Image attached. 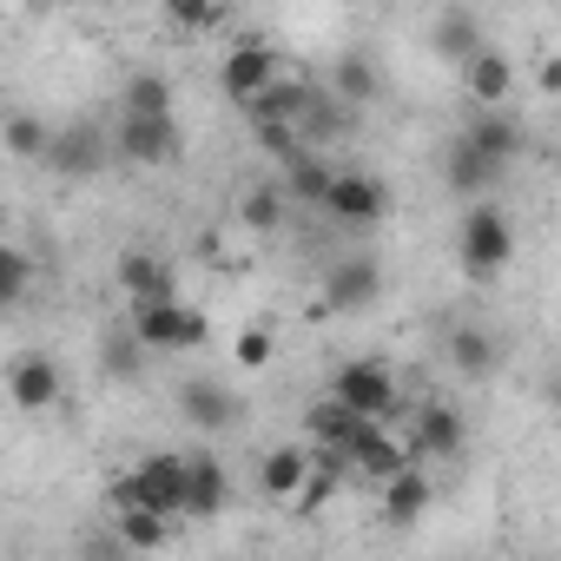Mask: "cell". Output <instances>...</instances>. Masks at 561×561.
I'll use <instances>...</instances> for the list:
<instances>
[{
  "label": "cell",
  "mask_w": 561,
  "mask_h": 561,
  "mask_svg": "<svg viewBox=\"0 0 561 561\" xmlns=\"http://www.w3.org/2000/svg\"><path fill=\"white\" fill-rule=\"evenodd\" d=\"M185 482H192V456L152 449V456H139V462L113 482V515H119V508H152V515L179 522V515H185Z\"/></svg>",
  "instance_id": "6da1fadb"
},
{
  "label": "cell",
  "mask_w": 561,
  "mask_h": 561,
  "mask_svg": "<svg viewBox=\"0 0 561 561\" xmlns=\"http://www.w3.org/2000/svg\"><path fill=\"white\" fill-rule=\"evenodd\" d=\"M515 257V231L495 205H469L462 225H456V264L462 277H476V285H489V277H502Z\"/></svg>",
  "instance_id": "7a4b0ae2"
},
{
  "label": "cell",
  "mask_w": 561,
  "mask_h": 561,
  "mask_svg": "<svg viewBox=\"0 0 561 561\" xmlns=\"http://www.w3.org/2000/svg\"><path fill=\"white\" fill-rule=\"evenodd\" d=\"M331 397H337L351 416L383 423V416L397 410V370L377 364V357H344V364L331 370Z\"/></svg>",
  "instance_id": "3957f363"
},
{
  "label": "cell",
  "mask_w": 561,
  "mask_h": 561,
  "mask_svg": "<svg viewBox=\"0 0 561 561\" xmlns=\"http://www.w3.org/2000/svg\"><path fill=\"white\" fill-rule=\"evenodd\" d=\"M126 324H133L139 344L159 351V357H172V351H198V344L211 337V318H205L198 305H185V298H172V305H146V311H133Z\"/></svg>",
  "instance_id": "277c9868"
},
{
  "label": "cell",
  "mask_w": 561,
  "mask_h": 561,
  "mask_svg": "<svg viewBox=\"0 0 561 561\" xmlns=\"http://www.w3.org/2000/svg\"><path fill=\"white\" fill-rule=\"evenodd\" d=\"M277 80H285V73H277V47H271V41H238V47L218 60V93L238 100V106H257Z\"/></svg>",
  "instance_id": "5b68a950"
},
{
  "label": "cell",
  "mask_w": 561,
  "mask_h": 561,
  "mask_svg": "<svg viewBox=\"0 0 561 561\" xmlns=\"http://www.w3.org/2000/svg\"><path fill=\"white\" fill-rule=\"evenodd\" d=\"M390 205H397V198H390V179H377V172H337V185H331V198H324L331 225H344V231L383 225Z\"/></svg>",
  "instance_id": "8992f818"
},
{
  "label": "cell",
  "mask_w": 561,
  "mask_h": 561,
  "mask_svg": "<svg viewBox=\"0 0 561 561\" xmlns=\"http://www.w3.org/2000/svg\"><path fill=\"white\" fill-rule=\"evenodd\" d=\"M410 462H449V456H462L469 449V423H462V410L456 403H416V416H410Z\"/></svg>",
  "instance_id": "52a82bcc"
},
{
  "label": "cell",
  "mask_w": 561,
  "mask_h": 561,
  "mask_svg": "<svg viewBox=\"0 0 561 561\" xmlns=\"http://www.w3.org/2000/svg\"><path fill=\"white\" fill-rule=\"evenodd\" d=\"M383 298V264L370 257V251H351V257H337L331 271H324V311H370Z\"/></svg>",
  "instance_id": "ba28073f"
},
{
  "label": "cell",
  "mask_w": 561,
  "mask_h": 561,
  "mask_svg": "<svg viewBox=\"0 0 561 561\" xmlns=\"http://www.w3.org/2000/svg\"><path fill=\"white\" fill-rule=\"evenodd\" d=\"M106 152H113V133L100 119H73V126H54L47 165L60 179H93V172H106Z\"/></svg>",
  "instance_id": "9c48e42d"
},
{
  "label": "cell",
  "mask_w": 561,
  "mask_h": 561,
  "mask_svg": "<svg viewBox=\"0 0 561 561\" xmlns=\"http://www.w3.org/2000/svg\"><path fill=\"white\" fill-rule=\"evenodd\" d=\"M113 152H119L126 165H172V159L185 152V139H179V119H133V113H119Z\"/></svg>",
  "instance_id": "30bf717a"
},
{
  "label": "cell",
  "mask_w": 561,
  "mask_h": 561,
  "mask_svg": "<svg viewBox=\"0 0 561 561\" xmlns=\"http://www.w3.org/2000/svg\"><path fill=\"white\" fill-rule=\"evenodd\" d=\"M179 416L192 423V430H205V436H225V430H238V416H244V403L231 397V383H218V377H185L179 383Z\"/></svg>",
  "instance_id": "8fae6325"
},
{
  "label": "cell",
  "mask_w": 561,
  "mask_h": 561,
  "mask_svg": "<svg viewBox=\"0 0 561 561\" xmlns=\"http://www.w3.org/2000/svg\"><path fill=\"white\" fill-rule=\"evenodd\" d=\"M113 277H119V291H126V305H133V311H146V305H172V298H179V285H172V264H165L159 251H146V244L119 251Z\"/></svg>",
  "instance_id": "7c38bea8"
},
{
  "label": "cell",
  "mask_w": 561,
  "mask_h": 561,
  "mask_svg": "<svg viewBox=\"0 0 561 561\" xmlns=\"http://www.w3.org/2000/svg\"><path fill=\"white\" fill-rule=\"evenodd\" d=\"M456 139H462L469 152H482L489 165H502V172H508V165L522 159V146H528L522 119H515V113H502V106H495V113H482V106H476V113L462 119V133H456Z\"/></svg>",
  "instance_id": "4fadbf2b"
},
{
  "label": "cell",
  "mask_w": 561,
  "mask_h": 561,
  "mask_svg": "<svg viewBox=\"0 0 561 561\" xmlns=\"http://www.w3.org/2000/svg\"><path fill=\"white\" fill-rule=\"evenodd\" d=\"M344 469H351V476H370V482L383 489V482H397V476L410 469V443L390 436L383 423H364V436L344 449Z\"/></svg>",
  "instance_id": "5bb4252c"
},
{
  "label": "cell",
  "mask_w": 561,
  "mask_h": 561,
  "mask_svg": "<svg viewBox=\"0 0 561 561\" xmlns=\"http://www.w3.org/2000/svg\"><path fill=\"white\" fill-rule=\"evenodd\" d=\"M482 47H489V27H482L476 8H443V14H430V54H436V60L469 67Z\"/></svg>",
  "instance_id": "9a60e30c"
},
{
  "label": "cell",
  "mask_w": 561,
  "mask_h": 561,
  "mask_svg": "<svg viewBox=\"0 0 561 561\" xmlns=\"http://www.w3.org/2000/svg\"><path fill=\"white\" fill-rule=\"evenodd\" d=\"M8 397H14V410H54L60 403V364L47 357V351H21L14 364H8Z\"/></svg>",
  "instance_id": "2e32d148"
},
{
  "label": "cell",
  "mask_w": 561,
  "mask_h": 561,
  "mask_svg": "<svg viewBox=\"0 0 561 561\" xmlns=\"http://www.w3.org/2000/svg\"><path fill=\"white\" fill-rule=\"evenodd\" d=\"M443 185L462 198V205H495V185H502V165H489L482 152H469L462 139H449L443 152Z\"/></svg>",
  "instance_id": "e0dca14e"
},
{
  "label": "cell",
  "mask_w": 561,
  "mask_h": 561,
  "mask_svg": "<svg viewBox=\"0 0 561 561\" xmlns=\"http://www.w3.org/2000/svg\"><path fill=\"white\" fill-rule=\"evenodd\" d=\"M311 469H318V456H311V449H298V443H285V449H264L257 482H264V495H271V502H298V495H305V482H311Z\"/></svg>",
  "instance_id": "ac0fdd59"
},
{
  "label": "cell",
  "mask_w": 561,
  "mask_h": 561,
  "mask_svg": "<svg viewBox=\"0 0 561 561\" xmlns=\"http://www.w3.org/2000/svg\"><path fill=\"white\" fill-rule=\"evenodd\" d=\"M430 502H436V482L423 476V462H410L397 482H383V522L390 528H416L430 515Z\"/></svg>",
  "instance_id": "d6986e66"
},
{
  "label": "cell",
  "mask_w": 561,
  "mask_h": 561,
  "mask_svg": "<svg viewBox=\"0 0 561 561\" xmlns=\"http://www.w3.org/2000/svg\"><path fill=\"white\" fill-rule=\"evenodd\" d=\"M449 370L469 377V383H482V377L502 370V344H495L482 324H456V331H449Z\"/></svg>",
  "instance_id": "ffe728a7"
},
{
  "label": "cell",
  "mask_w": 561,
  "mask_h": 561,
  "mask_svg": "<svg viewBox=\"0 0 561 561\" xmlns=\"http://www.w3.org/2000/svg\"><path fill=\"white\" fill-rule=\"evenodd\" d=\"M331 93L357 113V106H370L377 93H383V73H377V60L364 54V47H344L337 54V67H331Z\"/></svg>",
  "instance_id": "44dd1931"
},
{
  "label": "cell",
  "mask_w": 561,
  "mask_h": 561,
  "mask_svg": "<svg viewBox=\"0 0 561 561\" xmlns=\"http://www.w3.org/2000/svg\"><path fill=\"white\" fill-rule=\"evenodd\" d=\"M462 87H469V100L482 106V113H495L508 93H515V67H508V54H495V47H482L469 67H462Z\"/></svg>",
  "instance_id": "7402d4cb"
},
{
  "label": "cell",
  "mask_w": 561,
  "mask_h": 561,
  "mask_svg": "<svg viewBox=\"0 0 561 561\" xmlns=\"http://www.w3.org/2000/svg\"><path fill=\"white\" fill-rule=\"evenodd\" d=\"M305 436L318 443V449H331V456H344L357 436H364V416H351L337 397H318L311 410H305Z\"/></svg>",
  "instance_id": "603a6c76"
},
{
  "label": "cell",
  "mask_w": 561,
  "mask_h": 561,
  "mask_svg": "<svg viewBox=\"0 0 561 561\" xmlns=\"http://www.w3.org/2000/svg\"><path fill=\"white\" fill-rule=\"evenodd\" d=\"M225 502H231V476H225V462H218V456H192L185 515H192V522H211V515H225Z\"/></svg>",
  "instance_id": "cb8c5ba5"
},
{
  "label": "cell",
  "mask_w": 561,
  "mask_h": 561,
  "mask_svg": "<svg viewBox=\"0 0 561 561\" xmlns=\"http://www.w3.org/2000/svg\"><path fill=\"white\" fill-rule=\"evenodd\" d=\"M146 357H152V351L139 344L133 324H113V331L100 337V377H106V383H139V377H146Z\"/></svg>",
  "instance_id": "d4e9b609"
},
{
  "label": "cell",
  "mask_w": 561,
  "mask_h": 561,
  "mask_svg": "<svg viewBox=\"0 0 561 561\" xmlns=\"http://www.w3.org/2000/svg\"><path fill=\"white\" fill-rule=\"evenodd\" d=\"M331 185H337V165H331L324 152H298V159L285 165V198H298V205H318V211H324Z\"/></svg>",
  "instance_id": "484cf974"
},
{
  "label": "cell",
  "mask_w": 561,
  "mask_h": 561,
  "mask_svg": "<svg viewBox=\"0 0 561 561\" xmlns=\"http://www.w3.org/2000/svg\"><path fill=\"white\" fill-rule=\"evenodd\" d=\"M119 113H133V119H172V80L165 73H133L126 80V93H119Z\"/></svg>",
  "instance_id": "4316f807"
},
{
  "label": "cell",
  "mask_w": 561,
  "mask_h": 561,
  "mask_svg": "<svg viewBox=\"0 0 561 561\" xmlns=\"http://www.w3.org/2000/svg\"><path fill=\"white\" fill-rule=\"evenodd\" d=\"M113 528H119V541H126L133 554H159V548L172 541V522H165V515H152V508H119V515H113Z\"/></svg>",
  "instance_id": "83f0119b"
},
{
  "label": "cell",
  "mask_w": 561,
  "mask_h": 561,
  "mask_svg": "<svg viewBox=\"0 0 561 561\" xmlns=\"http://www.w3.org/2000/svg\"><path fill=\"white\" fill-rule=\"evenodd\" d=\"M238 225L244 231H277V225H285V192H277V185H251L238 198Z\"/></svg>",
  "instance_id": "f1b7e54d"
},
{
  "label": "cell",
  "mask_w": 561,
  "mask_h": 561,
  "mask_svg": "<svg viewBox=\"0 0 561 561\" xmlns=\"http://www.w3.org/2000/svg\"><path fill=\"white\" fill-rule=\"evenodd\" d=\"M8 152L14 159H47L54 152V126H41L34 113H8Z\"/></svg>",
  "instance_id": "f546056e"
},
{
  "label": "cell",
  "mask_w": 561,
  "mask_h": 561,
  "mask_svg": "<svg viewBox=\"0 0 561 561\" xmlns=\"http://www.w3.org/2000/svg\"><path fill=\"white\" fill-rule=\"evenodd\" d=\"M165 21L185 34H211V27H225V8L218 0H165Z\"/></svg>",
  "instance_id": "4dcf8cb0"
},
{
  "label": "cell",
  "mask_w": 561,
  "mask_h": 561,
  "mask_svg": "<svg viewBox=\"0 0 561 561\" xmlns=\"http://www.w3.org/2000/svg\"><path fill=\"white\" fill-rule=\"evenodd\" d=\"M27 285H34V257L21 244H8V251H0V305H21Z\"/></svg>",
  "instance_id": "1f68e13d"
},
{
  "label": "cell",
  "mask_w": 561,
  "mask_h": 561,
  "mask_svg": "<svg viewBox=\"0 0 561 561\" xmlns=\"http://www.w3.org/2000/svg\"><path fill=\"white\" fill-rule=\"evenodd\" d=\"M80 561H133V548H126L119 528L106 522V528H87V535H80Z\"/></svg>",
  "instance_id": "d6a6232c"
},
{
  "label": "cell",
  "mask_w": 561,
  "mask_h": 561,
  "mask_svg": "<svg viewBox=\"0 0 561 561\" xmlns=\"http://www.w3.org/2000/svg\"><path fill=\"white\" fill-rule=\"evenodd\" d=\"M271 351H277V337L264 331V324H251V331H238V370H257V364H271Z\"/></svg>",
  "instance_id": "836d02e7"
},
{
  "label": "cell",
  "mask_w": 561,
  "mask_h": 561,
  "mask_svg": "<svg viewBox=\"0 0 561 561\" xmlns=\"http://www.w3.org/2000/svg\"><path fill=\"white\" fill-rule=\"evenodd\" d=\"M535 87H541L548 100H561V54H548V60L535 67Z\"/></svg>",
  "instance_id": "e575fe53"
}]
</instances>
